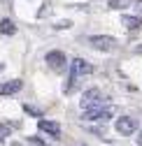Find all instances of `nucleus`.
Segmentation results:
<instances>
[{
  "mask_svg": "<svg viewBox=\"0 0 142 146\" xmlns=\"http://www.w3.org/2000/svg\"><path fill=\"white\" fill-rule=\"evenodd\" d=\"M38 127H40V130H44L47 135H51V137H56V139L61 137V125H58L56 121H44V118H42V121L38 123Z\"/></svg>",
  "mask_w": 142,
  "mask_h": 146,
  "instance_id": "8",
  "label": "nucleus"
},
{
  "mask_svg": "<svg viewBox=\"0 0 142 146\" xmlns=\"http://www.w3.org/2000/svg\"><path fill=\"white\" fill-rule=\"evenodd\" d=\"M112 116H114V107H110V104L91 107V109H84V111H82L84 121H110Z\"/></svg>",
  "mask_w": 142,
  "mask_h": 146,
  "instance_id": "3",
  "label": "nucleus"
},
{
  "mask_svg": "<svg viewBox=\"0 0 142 146\" xmlns=\"http://www.w3.org/2000/svg\"><path fill=\"white\" fill-rule=\"evenodd\" d=\"M110 98L102 93L100 88H88L86 93L82 95V109H91V107H102V104H107Z\"/></svg>",
  "mask_w": 142,
  "mask_h": 146,
  "instance_id": "2",
  "label": "nucleus"
},
{
  "mask_svg": "<svg viewBox=\"0 0 142 146\" xmlns=\"http://www.w3.org/2000/svg\"><path fill=\"white\" fill-rule=\"evenodd\" d=\"M12 135V125L9 123H0V141H5Z\"/></svg>",
  "mask_w": 142,
  "mask_h": 146,
  "instance_id": "12",
  "label": "nucleus"
},
{
  "mask_svg": "<svg viewBox=\"0 0 142 146\" xmlns=\"http://www.w3.org/2000/svg\"><path fill=\"white\" fill-rule=\"evenodd\" d=\"M21 88H23V81H21V79H12V81H5V84H0V95H3V98L16 95Z\"/></svg>",
  "mask_w": 142,
  "mask_h": 146,
  "instance_id": "7",
  "label": "nucleus"
},
{
  "mask_svg": "<svg viewBox=\"0 0 142 146\" xmlns=\"http://www.w3.org/2000/svg\"><path fill=\"white\" fill-rule=\"evenodd\" d=\"M3 70H5V65H3V63H0V72H3Z\"/></svg>",
  "mask_w": 142,
  "mask_h": 146,
  "instance_id": "18",
  "label": "nucleus"
},
{
  "mask_svg": "<svg viewBox=\"0 0 142 146\" xmlns=\"http://www.w3.org/2000/svg\"><path fill=\"white\" fill-rule=\"evenodd\" d=\"M28 146H49V144L40 137H28Z\"/></svg>",
  "mask_w": 142,
  "mask_h": 146,
  "instance_id": "14",
  "label": "nucleus"
},
{
  "mask_svg": "<svg viewBox=\"0 0 142 146\" xmlns=\"http://www.w3.org/2000/svg\"><path fill=\"white\" fill-rule=\"evenodd\" d=\"M121 23L126 26L128 30H135V28H142V14H123L121 16Z\"/></svg>",
  "mask_w": 142,
  "mask_h": 146,
  "instance_id": "9",
  "label": "nucleus"
},
{
  "mask_svg": "<svg viewBox=\"0 0 142 146\" xmlns=\"http://www.w3.org/2000/svg\"><path fill=\"white\" fill-rule=\"evenodd\" d=\"M12 146H21V144H19V141H16V144H12Z\"/></svg>",
  "mask_w": 142,
  "mask_h": 146,
  "instance_id": "19",
  "label": "nucleus"
},
{
  "mask_svg": "<svg viewBox=\"0 0 142 146\" xmlns=\"http://www.w3.org/2000/svg\"><path fill=\"white\" fill-rule=\"evenodd\" d=\"M137 144H140V146H142V130H140V132H137Z\"/></svg>",
  "mask_w": 142,
  "mask_h": 146,
  "instance_id": "16",
  "label": "nucleus"
},
{
  "mask_svg": "<svg viewBox=\"0 0 142 146\" xmlns=\"http://www.w3.org/2000/svg\"><path fill=\"white\" fill-rule=\"evenodd\" d=\"M131 3H133V0H107L110 9H123V7H128Z\"/></svg>",
  "mask_w": 142,
  "mask_h": 146,
  "instance_id": "11",
  "label": "nucleus"
},
{
  "mask_svg": "<svg viewBox=\"0 0 142 146\" xmlns=\"http://www.w3.org/2000/svg\"><path fill=\"white\" fill-rule=\"evenodd\" d=\"M114 130H117L119 135H123V137H131V135L137 130V118H133V116H121V118H117Z\"/></svg>",
  "mask_w": 142,
  "mask_h": 146,
  "instance_id": "5",
  "label": "nucleus"
},
{
  "mask_svg": "<svg viewBox=\"0 0 142 146\" xmlns=\"http://www.w3.org/2000/svg\"><path fill=\"white\" fill-rule=\"evenodd\" d=\"M135 53H142V44H140V46H135Z\"/></svg>",
  "mask_w": 142,
  "mask_h": 146,
  "instance_id": "17",
  "label": "nucleus"
},
{
  "mask_svg": "<svg viewBox=\"0 0 142 146\" xmlns=\"http://www.w3.org/2000/svg\"><path fill=\"white\" fill-rule=\"evenodd\" d=\"M23 111L28 114V116H42V109H38V107H33V104H23Z\"/></svg>",
  "mask_w": 142,
  "mask_h": 146,
  "instance_id": "13",
  "label": "nucleus"
},
{
  "mask_svg": "<svg viewBox=\"0 0 142 146\" xmlns=\"http://www.w3.org/2000/svg\"><path fill=\"white\" fill-rule=\"evenodd\" d=\"M16 33V23L12 21V19H0V35H14Z\"/></svg>",
  "mask_w": 142,
  "mask_h": 146,
  "instance_id": "10",
  "label": "nucleus"
},
{
  "mask_svg": "<svg viewBox=\"0 0 142 146\" xmlns=\"http://www.w3.org/2000/svg\"><path fill=\"white\" fill-rule=\"evenodd\" d=\"M49 9H51V3H44V5H42V9L38 12V19H42V16H44V14L49 12Z\"/></svg>",
  "mask_w": 142,
  "mask_h": 146,
  "instance_id": "15",
  "label": "nucleus"
},
{
  "mask_svg": "<svg viewBox=\"0 0 142 146\" xmlns=\"http://www.w3.org/2000/svg\"><path fill=\"white\" fill-rule=\"evenodd\" d=\"M44 58H47V65L51 70H56V72H63L65 70V53L61 49H51Z\"/></svg>",
  "mask_w": 142,
  "mask_h": 146,
  "instance_id": "6",
  "label": "nucleus"
},
{
  "mask_svg": "<svg viewBox=\"0 0 142 146\" xmlns=\"http://www.w3.org/2000/svg\"><path fill=\"white\" fill-rule=\"evenodd\" d=\"M88 44L98 51H112L117 49V40L112 35H93V37H88Z\"/></svg>",
  "mask_w": 142,
  "mask_h": 146,
  "instance_id": "4",
  "label": "nucleus"
},
{
  "mask_svg": "<svg viewBox=\"0 0 142 146\" xmlns=\"http://www.w3.org/2000/svg\"><path fill=\"white\" fill-rule=\"evenodd\" d=\"M93 72V65L91 63H86L84 58H75L72 60V65H70V77H68V81H65V95H70L72 90L91 74Z\"/></svg>",
  "mask_w": 142,
  "mask_h": 146,
  "instance_id": "1",
  "label": "nucleus"
}]
</instances>
